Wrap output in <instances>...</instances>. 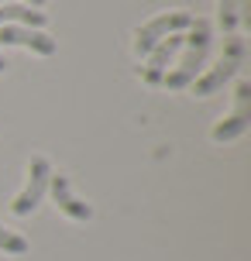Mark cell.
Wrapping results in <instances>:
<instances>
[{"label": "cell", "instance_id": "6da1fadb", "mask_svg": "<svg viewBox=\"0 0 251 261\" xmlns=\"http://www.w3.org/2000/svg\"><path fill=\"white\" fill-rule=\"evenodd\" d=\"M213 48V28L207 17H193V24H189V35L183 41V59L175 62V69L165 72V86L172 93L186 90V86H193V79L203 72V65H207V55Z\"/></svg>", "mask_w": 251, "mask_h": 261}, {"label": "cell", "instance_id": "7a4b0ae2", "mask_svg": "<svg viewBox=\"0 0 251 261\" xmlns=\"http://www.w3.org/2000/svg\"><path fill=\"white\" fill-rule=\"evenodd\" d=\"M244 38L241 35H227V45H224V55H220V62L207 69L203 76L193 79V93L196 96H213V93H220L231 83V79L241 72V65H244Z\"/></svg>", "mask_w": 251, "mask_h": 261}, {"label": "cell", "instance_id": "3957f363", "mask_svg": "<svg viewBox=\"0 0 251 261\" xmlns=\"http://www.w3.org/2000/svg\"><path fill=\"white\" fill-rule=\"evenodd\" d=\"M189 24H193V14L189 11H162V14H155L152 21H145V24L134 31V52L145 59L159 41H165L169 35L189 31Z\"/></svg>", "mask_w": 251, "mask_h": 261}, {"label": "cell", "instance_id": "277c9868", "mask_svg": "<svg viewBox=\"0 0 251 261\" xmlns=\"http://www.w3.org/2000/svg\"><path fill=\"white\" fill-rule=\"evenodd\" d=\"M48 179H52V165H48V158L35 155L31 162H28V182H24V189L14 196V203H11L14 217H28V213L38 210V203L45 199V193H48Z\"/></svg>", "mask_w": 251, "mask_h": 261}, {"label": "cell", "instance_id": "5b68a950", "mask_svg": "<svg viewBox=\"0 0 251 261\" xmlns=\"http://www.w3.org/2000/svg\"><path fill=\"white\" fill-rule=\"evenodd\" d=\"M248 127H251V83L241 79L238 86H234V114L224 117L220 124H213L210 138L217 144H227V141H234V138H241Z\"/></svg>", "mask_w": 251, "mask_h": 261}, {"label": "cell", "instance_id": "8992f818", "mask_svg": "<svg viewBox=\"0 0 251 261\" xmlns=\"http://www.w3.org/2000/svg\"><path fill=\"white\" fill-rule=\"evenodd\" d=\"M0 45H14V48H31L35 55H55V38H52V35H45L41 28L0 24Z\"/></svg>", "mask_w": 251, "mask_h": 261}, {"label": "cell", "instance_id": "52a82bcc", "mask_svg": "<svg viewBox=\"0 0 251 261\" xmlns=\"http://www.w3.org/2000/svg\"><path fill=\"white\" fill-rule=\"evenodd\" d=\"M183 41H186V35H169L165 41H159V45L145 55L148 62H145V69H141V79H145L148 86H159L162 79H165V72H169L175 52L183 48Z\"/></svg>", "mask_w": 251, "mask_h": 261}, {"label": "cell", "instance_id": "ba28073f", "mask_svg": "<svg viewBox=\"0 0 251 261\" xmlns=\"http://www.w3.org/2000/svg\"><path fill=\"white\" fill-rule=\"evenodd\" d=\"M48 193H52L55 206L62 210L69 220H90V217H93V206H90V203H83L80 196L72 193V186H69L66 175H55V172H52V179H48Z\"/></svg>", "mask_w": 251, "mask_h": 261}, {"label": "cell", "instance_id": "9c48e42d", "mask_svg": "<svg viewBox=\"0 0 251 261\" xmlns=\"http://www.w3.org/2000/svg\"><path fill=\"white\" fill-rule=\"evenodd\" d=\"M45 11H35V7H28V4H0V24H24V28H45Z\"/></svg>", "mask_w": 251, "mask_h": 261}, {"label": "cell", "instance_id": "30bf717a", "mask_svg": "<svg viewBox=\"0 0 251 261\" xmlns=\"http://www.w3.org/2000/svg\"><path fill=\"white\" fill-rule=\"evenodd\" d=\"M217 24L224 35H238L241 14H238V0H217Z\"/></svg>", "mask_w": 251, "mask_h": 261}, {"label": "cell", "instance_id": "8fae6325", "mask_svg": "<svg viewBox=\"0 0 251 261\" xmlns=\"http://www.w3.org/2000/svg\"><path fill=\"white\" fill-rule=\"evenodd\" d=\"M0 251H4V254H28V241L17 234V230H11V227L0 223Z\"/></svg>", "mask_w": 251, "mask_h": 261}, {"label": "cell", "instance_id": "7c38bea8", "mask_svg": "<svg viewBox=\"0 0 251 261\" xmlns=\"http://www.w3.org/2000/svg\"><path fill=\"white\" fill-rule=\"evenodd\" d=\"M28 7H35V11H41V7H45V0H28Z\"/></svg>", "mask_w": 251, "mask_h": 261}, {"label": "cell", "instance_id": "4fadbf2b", "mask_svg": "<svg viewBox=\"0 0 251 261\" xmlns=\"http://www.w3.org/2000/svg\"><path fill=\"white\" fill-rule=\"evenodd\" d=\"M4 69H7V59H4V55H0V72H4Z\"/></svg>", "mask_w": 251, "mask_h": 261}, {"label": "cell", "instance_id": "5bb4252c", "mask_svg": "<svg viewBox=\"0 0 251 261\" xmlns=\"http://www.w3.org/2000/svg\"><path fill=\"white\" fill-rule=\"evenodd\" d=\"M0 4H7V0H0Z\"/></svg>", "mask_w": 251, "mask_h": 261}]
</instances>
